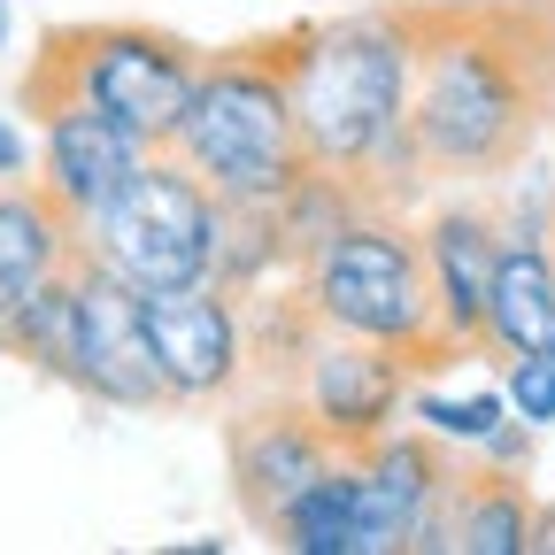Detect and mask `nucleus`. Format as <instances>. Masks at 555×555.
<instances>
[{
    "instance_id": "obj_1",
    "label": "nucleus",
    "mask_w": 555,
    "mask_h": 555,
    "mask_svg": "<svg viewBox=\"0 0 555 555\" xmlns=\"http://www.w3.org/2000/svg\"><path fill=\"white\" fill-rule=\"evenodd\" d=\"M547 62H555V39H540L509 9L416 16L409 131L433 178H502L532 147Z\"/></svg>"
},
{
    "instance_id": "obj_2",
    "label": "nucleus",
    "mask_w": 555,
    "mask_h": 555,
    "mask_svg": "<svg viewBox=\"0 0 555 555\" xmlns=\"http://www.w3.org/2000/svg\"><path fill=\"white\" fill-rule=\"evenodd\" d=\"M409 78H416V16L363 9L286 39L294 124L317 170L371 178V163L409 131Z\"/></svg>"
},
{
    "instance_id": "obj_3",
    "label": "nucleus",
    "mask_w": 555,
    "mask_h": 555,
    "mask_svg": "<svg viewBox=\"0 0 555 555\" xmlns=\"http://www.w3.org/2000/svg\"><path fill=\"white\" fill-rule=\"evenodd\" d=\"M170 155L232 208H278L309 170L301 124H294V86H286V39L208 54L201 86L170 131Z\"/></svg>"
},
{
    "instance_id": "obj_4",
    "label": "nucleus",
    "mask_w": 555,
    "mask_h": 555,
    "mask_svg": "<svg viewBox=\"0 0 555 555\" xmlns=\"http://www.w3.org/2000/svg\"><path fill=\"white\" fill-rule=\"evenodd\" d=\"M294 294L309 301L317 332L401 347L409 363H448L440 356V317H433V278H425V232H409L401 208H386V201H363L301 262Z\"/></svg>"
},
{
    "instance_id": "obj_5",
    "label": "nucleus",
    "mask_w": 555,
    "mask_h": 555,
    "mask_svg": "<svg viewBox=\"0 0 555 555\" xmlns=\"http://www.w3.org/2000/svg\"><path fill=\"white\" fill-rule=\"evenodd\" d=\"M201 47L155 24H62L47 31V47L24 69V108L47 101H93L116 124H131L139 139L170 147V131L201 86Z\"/></svg>"
},
{
    "instance_id": "obj_6",
    "label": "nucleus",
    "mask_w": 555,
    "mask_h": 555,
    "mask_svg": "<svg viewBox=\"0 0 555 555\" xmlns=\"http://www.w3.org/2000/svg\"><path fill=\"white\" fill-rule=\"evenodd\" d=\"M217 224H224V201L208 193L170 147H155L78 224V240H86L93 262H108L124 278V286L185 294V286H208V270H217Z\"/></svg>"
},
{
    "instance_id": "obj_7",
    "label": "nucleus",
    "mask_w": 555,
    "mask_h": 555,
    "mask_svg": "<svg viewBox=\"0 0 555 555\" xmlns=\"http://www.w3.org/2000/svg\"><path fill=\"white\" fill-rule=\"evenodd\" d=\"M147 347L170 401H224L247 378L255 324L247 301L224 286H185V294H147Z\"/></svg>"
},
{
    "instance_id": "obj_8",
    "label": "nucleus",
    "mask_w": 555,
    "mask_h": 555,
    "mask_svg": "<svg viewBox=\"0 0 555 555\" xmlns=\"http://www.w3.org/2000/svg\"><path fill=\"white\" fill-rule=\"evenodd\" d=\"M78 393L108 409H170L147 347V294L124 286L86 247H78Z\"/></svg>"
},
{
    "instance_id": "obj_9",
    "label": "nucleus",
    "mask_w": 555,
    "mask_h": 555,
    "mask_svg": "<svg viewBox=\"0 0 555 555\" xmlns=\"http://www.w3.org/2000/svg\"><path fill=\"white\" fill-rule=\"evenodd\" d=\"M409 371L416 363L401 347L324 332L309 347V363H301V409L324 425L332 448H371L409 416Z\"/></svg>"
},
{
    "instance_id": "obj_10",
    "label": "nucleus",
    "mask_w": 555,
    "mask_h": 555,
    "mask_svg": "<svg viewBox=\"0 0 555 555\" xmlns=\"http://www.w3.org/2000/svg\"><path fill=\"white\" fill-rule=\"evenodd\" d=\"M363 455V486H371V547L378 555H455L448 547V494L455 470L440 455L433 433H386Z\"/></svg>"
},
{
    "instance_id": "obj_11",
    "label": "nucleus",
    "mask_w": 555,
    "mask_h": 555,
    "mask_svg": "<svg viewBox=\"0 0 555 555\" xmlns=\"http://www.w3.org/2000/svg\"><path fill=\"white\" fill-rule=\"evenodd\" d=\"M31 116H39V185H47L78 224L155 155V139H139L131 124H116V116L93 108V101H47V108H31Z\"/></svg>"
},
{
    "instance_id": "obj_12",
    "label": "nucleus",
    "mask_w": 555,
    "mask_h": 555,
    "mask_svg": "<svg viewBox=\"0 0 555 555\" xmlns=\"http://www.w3.org/2000/svg\"><path fill=\"white\" fill-rule=\"evenodd\" d=\"M502 224L486 208H440L425 224V278H433V317H440V356L486 339L494 309V270H502Z\"/></svg>"
},
{
    "instance_id": "obj_13",
    "label": "nucleus",
    "mask_w": 555,
    "mask_h": 555,
    "mask_svg": "<svg viewBox=\"0 0 555 555\" xmlns=\"http://www.w3.org/2000/svg\"><path fill=\"white\" fill-rule=\"evenodd\" d=\"M332 455L339 448L324 440V425H317L301 401H270V409L240 416V425H232V486H240L247 517L270 525Z\"/></svg>"
},
{
    "instance_id": "obj_14",
    "label": "nucleus",
    "mask_w": 555,
    "mask_h": 555,
    "mask_svg": "<svg viewBox=\"0 0 555 555\" xmlns=\"http://www.w3.org/2000/svg\"><path fill=\"white\" fill-rule=\"evenodd\" d=\"M78 217L39 185V178H9L0 185V324H9L54 270L78 262Z\"/></svg>"
},
{
    "instance_id": "obj_15",
    "label": "nucleus",
    "mask_w": 555,
    "mask_h": 555,
    "mask_svg": "<svg viewBox=\"0 0 555 555\" xmlns=\"http://www.w3.org/2000/svg\"><path fill=\"white\" fill-rule=\"evenodd\" d=\"M278 547L294 555H378L371 547V486H363V455L339 448L301 494L270 517Z\"/></svg>"
},
{
    "instance_id": "obj_16",
    "label": "nucleus",
    "mask_w": 555,
    "mask_h": 555,
    "mask_svg": "<svg viewBox=\"0 0 555 555\" xmlns=\"http://www.w3.org/2000/svg\"><path fill=\"white\" fill-rule=\"evenodd\" d=\"M486 339L502 356H555V247H547V232H509L502 240Z\"/></svg>"
},
{
    "instance_id": "obj_17",
    "label": "nucleus",
    "mask_w": 555,
    "mask_h": 555,
    "mask_svg": "<svg viewBox=\"0 0 555 555\" xmlns=\"http://www.w3.org/2000/svg\"><path fill=\"white\" fill-rule=\"evenodd\" d=\"M448 547L455 555H532V494L517 470L455 478L448 494Z\"/></svg>"
},
{
    "instance_id": "obj_18",
    "label": "nucleus",
    "mask_w": 555,
    "mask_h": 555,
    "mask_svg": "<svg viewBox=\"0 0 555 555\" xmlns=\"http://www.w3.org/2000/svg\"><path fill=\"white\" fill-rule=\"evenodd\" d=\"M0 347H9L16 363H31V371H47L62 386H78V262L54 270L47 286L0 324Z\"/></svg>"
},
{
    "instance_id": "obj_19",
    "label": "nucleus",
    "mask_w": 555,
    "mask_h": 555,
    "mask_svg": "<svg viewBox=\"0 0 555 555\" xmlns=\"http://www.w3.org/2000/svg\"><path fill=\"white\" fill-rule=\"evenodd\" d=\"M294 262L286 247V224H278V208H232L224 201V224H217V270H208V286H224V294H262L278 270Z\"/></svg>"
},
{
    "instance_id": "obj_20",
    "label": "nucleus",
    "mask_w": 555,
    "mask_h": 555,
    "mask_svg": "<svg viewBox=\"0 0 555 555\" xmlns=\"http://www.w3.org/2000/svg\"><path fill=\"white\" fill-rule=\"evenodd\" d=\"M363 201H371V193H363L356 178H339V170H317V163H309V170L294 178V193L278 201V224H286L294 270H301V262H309V255H317V247H324V240L347 224V217H356Z\"/></svg>"
},
{
    "instance_id": "obj_21",
    "label": "nucleus",
    "mask_w": 555,
    "mask_h": 555,
    "mask_svg": "<svg viewBox=\"0 0 555 555\" xmlns=\"http://www.w3.org/2000/svg\"><path fill=\"white\" fill-rule=\"evenodd\" d=\"M409 416H416V433H433L440 448H486L502 425H509V393L502 386H478V393H409Z\"/></svg>"
},
{
    "instance_id": "obj_22",
    "label": "nucleus",
    "mask_w": 555,
    "mask_h": 555,
    "mask_svg": "<svg viewBox=\"0 0 555 555\" xmlns=\"http://www.w3.org/2000/svg\"><path fill=\"white\" fill-rule=\"evenodd\" d=\"M502 393H509V416H525L532 433H547L555 425V356H509Z\"/></svg>"
},
{
    "instance_id": "obj_23",
    "label": "nucleus",
    "mask_w": 555,
    "mask_h": 555,
    "mask_svg": "<svg viewBox=\"0 0 555 555\" xmlns=\"http://www.w3.org/2000/svg\"><path fill=\"white\" fill-rule=\"evenodd\" d=\"M9 178H31V139L0 116V185H9Z\"/></svg>"
},
{
    "instance_id": "obj_24",
    "label": "nucleus",
    "mask_w": 555,
    "mask_h": 555,
    "mask_svg": "<svg viewBox=\"0 0 555 555\" xmlns=\"http://www.w3.org/2000/svg\"><path fill=\"white\" fill-rule=\"evenodd\" d=\"M532 555H555V502L532 509Z\"/></svg>"
},
{
    "instance_id": "obj_25",
    "label": "nucleus",
    "mask_w": 555,
    "mask_h": 555,
    "mask_svg": "<svg viewBox=\"0 0 555 555\" xmlns=\"http://www.w3.org/2000/svg\"><path fill=\"white\" fill-rule=\"evenodd\" d=\"M0 47H9V0H0Z\"/></svg>"
}]
</instances>
